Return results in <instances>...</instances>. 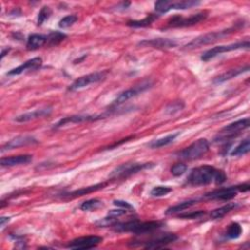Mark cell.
I'll return each instance as SVG.
<instances>
[{"mask_svg":"<svg viewBox=\"0 0 250 250\" xmlns=\"http://www.w3.org/2000/svg\"><path fill=\"white\" fill-rule=\"evenodd\" d=\"M227 181V176L223 170L216 169L210 165L195 167L190 173L187 184L190 186H206L212 183L221 185Z\"/></svg>","mask_w":250,"mask_h":250,"instance_id":"6da1fadb","label":"cell"},{"mask_svg":"<svg viewBox=\"0 0 250 250\" xmlns=\"http://www.w3.org/2000/svg\"><path fill=\"white\" fill-rule=\"evenodd\" d=\"M164 223L160 221L140 222L139 220H131L124 223L115 222L112 227L117 232H131L135 234H146L154 232L164 227Z\"/></svg>","mask_w":250,"mask_h":250,"instance_id":"7a4b0ae2","label":"cell"},{"mask_svg":"<svg viewBox=\"0 0 250 250\" xmlns=\"http://www.w3.org/2000/svg\"><path fill=\"white\" fill-rule=\"evenodd\" d=\"M235 31H236V28H230V29H226V30H223V31H218V32H212V33H209V34H205V35H202V36L197 37L196 38L192 39L185 47L188 50H192V49L199 48L201 46L209 45V44L217 42L218 40L223 39L224 38H226L229 35L234 33Z\"/></svg>","mask_w":250,"mask_h":250,"instance_id":"3957f363","label":"cell"},{"mask_svg":"<svg viewBox=\"0 0 250 250\" xmlns=\"http://www.w3.org/2000/svg\"><path fill=\"white\" fill-rule=\"evenodd\" d=\"M250 125V120L248 117L239 119L233 123H231L224 127L218 135L214 138L215 143H222V142H229L233 138L237 137L241 131L247 129Z\"/></svg>","mask_w":250,"mask_h":250,"instance_id":"277c9868","label":"cell"},{"mask_svg":"<svg viewBox=\"0 0 250 250\" xmlns=\"http://www.w3.org/2000/svg\"><path fill=\"white\" fill-rule=\"evenodd\" d=\"M249 188H250L249 184H241V185H236V186H231V187H227V188H220V189H217L210 192L205 193L202 196V198L211 199V200L227 201V200L233 198L239 192H248Z\"/></svg>","mask_w":250,"mask_h":250,"instance_id":"5b68a950","label":"cell"},{"mask_svg":"<svg viewBox=\"0 0 250 250\" xmlns=\"http://www.w3.org/2000/svg\"><path fill=\"white\" fill-rule=\"evenodd\" d=\"M209 151V142L206 139H198L189 147L178 153V157L185 160H194L203 156Z\"/></svg>","mask_w":250,"mask_h":250,"instance_id":"8992f818","label":"cell"},{"mask_svg":"<svg viewBox=\"0 0 250 250\" xmlns=\"http://www.w3.org/2000/svg\"><path fill=\"white\" fill-rule=\"evenodd\" d=\"M155 164L153 162L147 163H124L116 167L111 174L112 179H126L134 174H137L145 169L153 168Z\"/></svg>","mask_w":250,"mask_h":250,"instance_id":"52a82bcc","label":"cell"},{"mask_svg":"<svg viewBox=\"0 0 250 250\" xmlns=\"http://www.w3.org/2000/svg\"><path fill=\"white\" fill-rule=\"evenodd\" d=\"M200 4L199 1L194 0H185V1H168L161 0L154 4V9L158 14H165L170 10H187L192 7H196Z\"/></svg>","mask_w":250,"mask_h":250,"instance_id":"ba28073f","label":"cell"},{"mask_svg":"<svg viewBox=\"0 0 250 250\" xmlns=\"http://www.w3.org/2000/svg\"><path fill=\"white\" fill-rule=\"evenodd\" d=\"M206 18H207V14L205 12H200L194 15H191L190 17H187V18L181 15H175L169 19V21L167 22L166 28L175 29V28L192 27L204 21Z\"/></svg>","mask_w":250,"mask_h":250,"instance_id":"9c48e42d","label":"cell"},{"mask_svg":"<svg viewBox=\"0 0 250 250\" xmlns=\"http://www.w3.org/2000/svg\"><path fill=\"white\" fill-rule=\"evenodd\" d=\"M239 49H249V41H240V42H236V43H232V44H229V45H221V46H216L213 47L207 51H205L202 55H201V60L203 62H208L211 59L217 57L218 55H221L223 53H227V52H231V51H234V50H239Z\"/></svg>","mask_w":250,"mask_h":250,"instance_id":"30bf717a","label":"cell"},{"mask_svg":"<svg viewBox=\"0 0 250 250\" xmlns=\"http://www.w3.org/2000/svg\"><path fill=\"white\" fill-rule=\"evenodd\" d=\"M153 86V82L151 80H145L142 81L141 83L123 91L122 93H120L116 99L114 101V105L115 106H119L124 104L125 102H127L128 100L137 97L138 95L144 93L145 91H147L148 89H150Z\"/></svg>","mask_w":250,"mask_h":250,"instance_id":"8fae6325","label":"cell"},{"mask_svg":"<svg viewBox=\"0 0 250 250\" xmlns=\"http://www.w3.org/2000/svg\"><path fill=\"white\" fill-rule=\"evenodd\" d=\"M107 72H99V73H93L86 76H83L77 79H76L68 88L69 91H76L78 89H82L84 87H87L90 84L97 83L102 81L106 78Z\"/></svg>","mask_w":250,"mask_h":250,"instance_id":"7c38bea8","label":"cell"},{"mask_svg":"<svg viewBox=\"0 0 250 250\" xmlns=\"http://www.w3.org/2000/svg\"><path fill=\"white\" fill-rule=\"evenodd\" d=\"M103 241V237L98 235H87L73 239L67 244L70 249H90L96 247Z\"/></svg>","mask_w":250,"mask_h":250,"instance_id":"4fadbf2b","label":"cell"},{"mask_svg":"<svg viewBox=\"0 0 250 250\" xmlns=\"http://www.w3.org/2000/svg\"><path fill=\"white\" fill-rule=\"evenodd\" d=\"M178 239V236L175 233H161L156 235L155 237L144 242V247L149 249L162 248L167 244H170Z\"/></svg>","mask_w":250,"mask_h":250,"instance_id":"5bb4252c","label":"cell"},{"mask_svg":"<svg viewBox=\"0 0 250 250\" xmlns=\"http://www.w3.org/2000/svg\"><path fill=\"white\" fill-rule=\"evenodd\" d=\"M109 115V114L101 115H72L68 117H64L61 120H59L56 124H54L53 129H58L62 126H65L69 123H81L85 121H96L102 118H105V116Z\"/></svg>","mask_w":250,"mask_h":250,"instance_id":"9a60e30c","label":"cell"},{"mask_svg":"<svg viewBox=\"0 0 250 250\" xmlns=\"http://www.w3.org/2000/svg\"><path fill=\"white\" fill-rule=\"evenodd\" d=\"M36 144H38V141L32 136H19V137H16L14 139L10 140L6 144H4L1 148V153L3 154L10 150H14V149H17L20 147L36 145Z\"/></svg>","mask_w":250,"mask_h":250,"instance_id":"2e32d148","label":"cell"},{"mask_svg":"<svg viewBox=\"0 0 250 250\" xmlns=\"http://www.w3.org/2000/svg\"><path fill=\"white\" fill-rule=\"evenodd\" d=\"M42 63H43V61L40 57L34 58L32 60L25 62L23 65L11 70L10 72H8L7 76H19L28 71H37L42 66Z\"/></svg>","mask_w":250,"mask_h":250,"instance_id":"e0dca14e","label":"cell"},{"mask_svg":"<svg viewBox=\"0 0 250 250\" xmlns=\"http://www.w3.org/2000/svg\"><path fill=\"white\" fill-rule=\"evenodd\" d=\"M108 183H99L93 186H89V187H85V188H81L78 190H75L73 192H65L61 194V197L63 198H75V197H78V196H82V195H86L88 193H92L94 192H97L99 190H103L107 187Z\"/></svg>","mask_w":250,"mask_h":250,"instance_id":"ac0fdd59","label":"cell"},{"mask_svg":"<svg viewBox=\"0 0 250 250\" xmlns=\"http://www.w3.org/2000/svg\"><path fill=\"white\" fill-rule=\"evenodd\" d=\"M52 108L48 107V108H43V109H39V110H36L34 112H30V113H26L24 115H21L19 116H17L15 118V121L20 122V123H24V122H29L38 118H42V117H46L49 116L52 114Z\"/></svg>","mask_w":250,"mask_h":250,"instance_id":"d6986e66","label":"cell"},{"mask_svg":"<svg viewBox=\"0 0 250 250\" xmlns=\"http://www.w3.org/2000/svg\"><path fill=\"white\" fill-rule=\"evenodd\" d=\"M32 160H33V155L21 154V155L3 157V158H1L0 164H1V166H3V167H12V166H17V165L28 164Z\"/></svg>","mask_w":250,"mask_h":250,"instance_id":"ffe728a7","label":"cell"},{"mask_svg":"<svg viewBox=\"0 0 250 250\" xmlns=\"http://www.w3.org/2000/svg\"><path fill=\"white\" fill-rule=\"evenodd\" d=\"M141 46H150L154 48L158 49H168V48H174L177 46V42L173 39L168 38H156L152 40H143L139 43Z\"/></svg>","mask_w":250,"mask_h":250,"instance_id":"44dd1931","label":"cell"},{"mask_svg":"<svg viewBox=\"0 0 250 250\" xmlns=\"http://www.w3.org/2000/svg\"><path fill=\"white\" fill-rule=\"evenodd\" d=\"M44 45H47V36L33 34L28 38L27 49L30 51L37 50L38 48H41Z\"/></svg>","mask_w":250,"mask_h":250,"instance_id":"7402d4cb","label":"cell"},{"mask_svg":"<svg viewBox=\"0 0 250 250\" xmlns=\"http://www.w3.org/2000/svg\"><path fill=\"white\" fill-rule=\"evenodd\" d=\"M249 71V66H245L244 68H238V69H234V70H231V71H228L224 74H222L221 76H219L218 77L214 78L213 82L215 84H220V83H223V82H226L228 80H231L244 73H247Z\"/></svg>","mask_w":250,"mask_h":250,"instance_id":"603a6c76","label":"cell"},{"mask_svg":"<svg viewBox=\"0 0 250 250\" xmlns=\"http://www.w3.org/2000/svg\"><path fill=\"white\" fill-rule=\"evenodd\" d=\"M181 135V132H176V133H172L167 135L166 137L157 139V140H154L151 143H149L147 146L151 149H159V148H163L166 147L170 144H172L179 136Z\"/></svg>","mask_w":250,"mask_h":250,"instance_id":"cb8c5ba5","label":"cell"},{"mask_svg":"<svg viewBox=\"0 0 250 250\" xmlns=\"http://www.w3.org/2000/svg\"><path fill=\"white\" fill-rule=\"evenodd\" d=\"M238 206L237 203H227L215 210H213L210 213V217L213 220H218V219H222L223 217H225L228 213H230L231 211H232L233 209H235Z\"/></svg>","mask_w":250,"mask_h":250,"instance_id":"d4e9b609","label":"cell"},{"mask_svg":"<svg viewBox=\"0 0 250 250\" xmlns=\"http://www.w3.org/2000/svg\"><path fill=\"white\" fill-rule=\"evenodd\" d=\"M158 18H159L158 15L150 14V15H148L145 19H143V20H139V21H129V22L127 23V26H128V27H131V28H147V27L152 26L153 23H154V21H156Z\"/></svg>","mask_w":250,"mask_h":250,"instance_id":"484cf974","label":"cell"},{"mask_svg":"<svg viewBox=\"0 0 250 250\" xmlns=\"http://www.w3.org/2000/svg\"><path fill=\"white\" fill-rule=\"evenodd\" d=\"M197 201H198V199H190V200L181 202V203H179V204H176V205H174V206L169 207V208L165 211V214H166V215H172V214H176V213L183 212L184 210H186V209L190 208L191 206L194 205Z\"/></svg>","mask_w":250,"mask_h":250,"instance_id":"4316f807","label":"cell"},{"mask_svg":"<svg viewBox=\"0 0 250 250\" xmlns=\"http://www.w3.org/2000/svg\"><path fill=\"white\" fill-rule=\"evenodd\" d=\"M249 151H250V141H249V138H246L232 150V152L231 153V155L232 156L244 155L248 154Z\"/></svg>","mask_w":250,"mask_h":250,"instance_id":"83f0119b","label":"cell"},{"mask_svg":"<svg viewBox=\"0 0 250 250\" xmlns=\"http://www.w3.org/2000/svg\"><path fill=\"white\" fill-rule=\"evenodd\" d=\"M241 233H242L241 226L238 223L234 222L228 227V230L226 231V237L229 239H236L240 236Z\"/></svg>","mask_w":250,"mask_h":250,"instance_id":"f1b7e54d","label":"cell"},{"mask_svg":"<svg viewBox=\"0 0 250 250\" xmlns=\"http://www.w3.org/2000/svg\"><path fill=\"white\" fill-rule=\"evenodd\" d=\"M66 38H67V36L64 33L51 32L47 36V45L48 46H56V45L60 44L63 40H65Z\"/></svg>","mask_w":250,"mask_h":250,"instance_id":"f546056e","label":"cell"},{"mask_svg":"<svg viewBox=\"0 0 250 250\" xmlns=\"http://www.w3.org/2000/svg\"><path fill=\"white\" fill-rule=\"evenodd\" d=\"M184 108H185V103L183 101H174V102L169 103L165 107L164 113L167 115H173L181 112Z\"/></svg>","mask_w":250,"mask_h":250,"instance_id":"4dcf8cb0","label":"cell"},{"mask_svg":"<svg viewBox=\"0 0 250 250\" xmlns=\"http://www.w3.org/2000/svg\"><path fill=\"white\" fill-rule=\"evenodd\" d=\"M102 206H103V202L100 199L93 198V199H89V200H86L83 203H81L80 209L83 211H93Z\"/></svg>","mask_w":250,"mask_h":250,"instance_id":"1f68e13d","label":"cell"},{"mask_svg":"<svg viewBox=\"0 0 250 250\" xmlns=\"http://www.w3.org/2000/svg\"><path fill=\"white\" fill-rule=\"evenodd\" d=\"M52 15V10L50 7L48 6H44L42 7V9L40 10V12L38 13V26H42L47 20H49V18Z\"/></svg>","mask_w":250,"mask_h":250,"instance_id":"d6a6232c","label":"cell"},{"mask_svg":"<svg viewBox=\"0 0 250 250\" xmlns=\"http://www.w3.org/2000/svg\"><path fill=\"white\" fill-rule=\"evenodd\" d=\"M171 192H172V189L169 188V187L157 186V187H154L151 191V195L154 196V197H161V196H164V195L168 194Z\"/></svg>","mask_w":250,"mask_h":250,"instance_id":"836d02e7","label":"cell"},{"mask_svg":"<svg viewBox=\"0 0 250 250\" xmlns=\"http://www.w3.org/2000/svg\"><path fill=\"white\" fill-rule=\"evenodd\" d=\"M78 18L76 15H69L64 17L60 22H59V27L61 29H68L72 27L76 22H77Z\"/></svg>","mask_w":250,"mask_h":250,"instance_id":"e575fe53","label":"cell"},{"mask_svg":"<svg viewBox=\"0 0 250 250\" xmlns=\"http://www.w3.org/2000/svg\"><path fill=\"white\" fill-rule=\"evenodd\" d=\"M206 214V211L204 210H198V211H192L189 213H183L180 214L178 217L181 219H190V220H193V219H199L202 216H204Z\"/></svg>","mask_w":250,"mask_h":250,"instance_id":"d590c367","label":"cell"},{"mask_svg":"<svg viewBox=\"0 0 250 250\" xmlns=\"http://www.w3.org/2000/svg\"><path fill=\"white\" fill-rule=\"evenodd\" d=\"M188 170V166L184 163H177L171 167V174L175 177H180Z\"/></svg>","mask_w":250,"mask_h":250,"instance_id":"8d00e7d4","label":"cell"},{"mask_svg":"<svg viewBox=\"0 0 250 250\" xmlns=\"http://www.w3.org/2000/svg\"><path fill=\"white\" fill-rule=\"evenodd\" d=\"M114 204L115 205V206H117V207H120V208H122V209H126V210H132V209H134V207L129 203V202H127V201H124V200H115L114 201Z\"/></svg>","mask_w":250,"mask_h":250,"instance_id":"74e56055","label":"cell"},{"mask_svg":"<svg viewBox=\"0 0 250 250\" xmlns=\"http://www.w3.org/2000/svg\"><path fill=\"white\" fill-rule=\"evenodd\" d=\"M127 213V210L126 209H115V210H111L110 212H109V216H112V217H114V218H118V217H120V216H123V215H125Z\"/></svg>","mask_w":250,"mask_h":250,"instance_id":"f35d334b","label":"cell"},{"mask_svg":"<svg viewBox=\"0 0 250 250\" xmlns=\"http://www.w3.org/2000/svg\"><path fill=\"white\" fill-rule=\"evenodd\" d=\"M10 221V217H1L0 218V226L2 228L5 226L6 223H8Z\"/></svg>","mask_w":250,"mask_h":250,"instance_id":"ab89813d","label":"cell"},{"mask_svg":"<svg viewBox=\"0 0 250 250\" xmlns=\"http://www.w3.org/2000/svg\"><path fill=\"white\" fill-rule=\"evenodd\" d=\"M9 51H10V49H5V50L3 49V50H2V53H1V59H3L4 56L6 55V53H8Z\"/></svg>","mask_w":250,"mask_h":250,"instance_id":"60d3db41","label":"cell"}]
</instances>
